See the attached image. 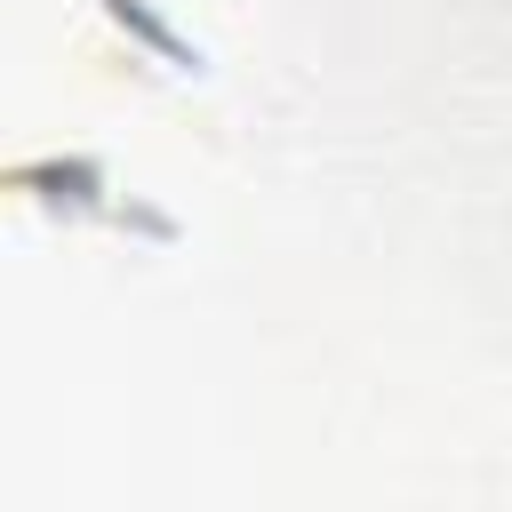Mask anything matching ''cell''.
I'll return each mask as SVG.
<instances>
[{
	"label": "cell",
	"instance_id": "obj_1",
	"mask_svg": "<svg viewBox=\"0 0 512 512\" xmlns=\"http://www.w3.org/2000/svg\"><path fill=\"white\" fill-rule=\"evenodd\" d=\"M104 8H112V16H120L136 40H144V48H160V56H168V64H184V72H200V48H192V40H176V32H168V24H160L144 0H104Z\"/></svg>",
	"mask_w": 512,
	"mask_h": 512
}]
</instances>
